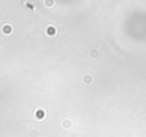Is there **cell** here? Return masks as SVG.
Segmentation results:
<instances>
[{"mask_svg":"<svg viewBox=\"0 0 146 137\" xmlns=\"http://www.w3.org/2000/svg\"><path fill=\"white\" fill-rule=\"evenodd\" d=\"M46 35L48 36H55L56 35V28L54 26H48L46 28Z\"/></svg>","mask_w":146,"mask_h":137,"instance_id":"obj_1","label":"cell"},{"mask_svg":"<svg viewBox=\"0 0 146 137\" xmlns=\"http://www.w3.org/2000/svg\"><path fill=\"white\" fill-rule=\"evenodd\" d=\"M3 32H4L5 35H10V33H12V27H10V26H7V24H5L4 27H3Z\"/></svg>","mask_w":146,"mask_h":137,"instance_id":"obj_2","label":"cell"},{"mask_svg":"<svg viewBox=\"0 0 146 137\" xmlns=\"http://www.w3.org/2000/svg\"><path fill=\"white\" fill-rule=\"evenodd\" d=\"M54 3H55V1H54V0H45V5H46V7H48V8L54 7Z\"/></svg>","mask_w":146,"mask_h":137,"instance_id":"obj_3","label":"cell"}]
</instances>
